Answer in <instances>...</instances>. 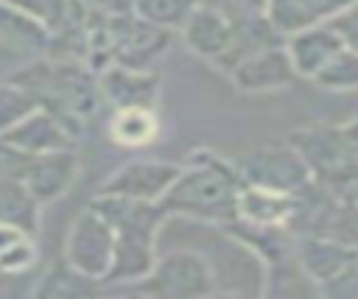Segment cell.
Segmentation results:
<instances>
[{
  "instance_id": "cell-25",
  "label": "cell",
  "mask_w": 358,
  "mask_h": 299,
  "mask_svg": "<svg viewBox=\"0 0 358 299\" xmlns=\"http://www.w3.org/2000/svg\"><path fill=\"white\" fill-rule=\"evenodd\" d=\"M14 8L39 22L48 34H56L76 8V0H8Z\"/></svg>"
},
{
  "instance_id": "cell-19",
  "label": "cell",
  "mask_w": 358,
  "mask_h": 299,
  "mask_svg": "<svg viewBox=\"0 0 358 299\" xmlns=\"http://www.w3.org/2000/svg\"><path fill=\"white\" fill-rule=\"evenodd\" d=\"M159 134V117L151 106H120L109 120V140L123 148H143Z\"/></svg>"
},
{
  "instance_id": "cell-29",
  "label": "cell",
  "mask_w": 358,
  "mask_h": 299,
  "mask_svg": "<svg viewBox=\"0 0 358 299\" xmlns=\"http://www.w3.org/2000/svg\"><path fill=\"white\" fill-rule=\"evenodd\" d=\"M352 11H355V14H358V0H355V3H352Z\"/></svg>"
},
{
  "instance_id": "cell-5",
  "label": "cell",
  "mask_w": 358,
  "mask_h": 299,
  "mask_svg": "<svg viewBox=\"0 0 358 299\" xmlns=\"http://www.w3.org/2000/svg\"><path fill=\"white\" fill-rule=\"evenodd\" d=\"M243 184H263L282 193H299L305 184L313 182V170L305 156L296 151L294 143L282 145H257L235 159Z\"/></svg>"
},
{
  "instance_id": "cell-8",
  "label": "cell",
  "mask_w": 358,
  "mask_h": 299,
  "mask_svg": "<svg viewBox=\"0 0 358 299\" xmlns=\"http://www.w3.org/2000/svg\"><path fill=\"white\" fill-rule=\"evenodd\" d=\"M296 78L299 75L291 64L285 45H274L260 53H252L229 70V81L235 84L238 92H246V95L277 92V89L291 87Z\"/></svg>"
},
{
  "instance_id": "cell-9",
  "label": "cell",
  "mask_w": 358,
  "mask_h": 299,
  "mask_svg": "<svg viewBox=\"0 0 358 299\" xmlns=\"http://www.w3.org/2000/svg\"><path fill=\"white\" fill-rule=\"evenodd\" d=\"M294 260L305 277L322 288L330 279H336L344 268H350L358 260V251L338 238L330 235H296L294 238Z\"/></svg>"
},
{
  "instance_id": "cell-1",
  "label": "cell",
  "mask_w": 358,
  "mask_h": 299,
  "mask_svg": "<svg viewBox=\"0 0 358 299\" xmlns=\"http://www.w3.org/2000/svg\"><path fill=\"white\" fill-rule=\"evenodd\" d=\"M8 81L28 89L36 103L53 112L76 137L84 134L87 123L103 103L98 73L78 59H59L45 53L20 67Z\"/></svg>"
},
{
  "instance_id": "cell-6",
  "label": "cell",
  "mask_w": 358,
  "mask_h": 299,
  "mask_svg": "<svg viewBox=\"0 0 358 299\" xmlns=\"http://www.w3.org/2000/svg\"><path fill=\"white\" fill-rule=\"evenodd\" d=\"M64 260L84 277L101 285L106 282L109 268L115 263V229L95 207H87L70 224L64 240Z\"/></svg>"
},
{
  "instance_id": "cell-3",
  "label": "cell",
  "mask_w": 358,
  "mask_h": 299,
  "mask_svg": "<svg viewBox=\"0 0 358 299\" xmlns=\"http://www.w3.org/2000/svg\"><path fill=\"white\" fill-rule=\"evenodd\" d=\"M115 229V263L106 282L131 285L151 274L157 263V238L162 224L171 218L159 201H137L123 196L95 193L92 204ZM103 282V285H106Z\"/></svg>"
},
{
  "instance_id": "cell-23",
  "label": "cell",
  "mask_w": 358,
  "mask_h": 299,
  "mask_svg": "<svg viewBox=\"0 0 358 299\" xmlns=\"http://www.w3.org/2000/svg\"><path fill=\"white\" fill-rule=\"evenodd\" d=\"M201 0H131L134 14H140L143 20L168 28L173 34H179V28L185 25V20L190 17V11L199 6Z\"/></svg>"
},
{
  "instance_id": "cell-10",
  "label": "cell",
  "mask_w": 358,
  "mask_h": 299,
  "mask_svg": "<svg viewBox=\"0 0 358 299\" xmlns=\"http://www.w3.org/2000/svg\"><path fill=\"white\" fill-rule=\"evenodd\" d=\"M179 36H182L187 50H193L196 56L218 64L221 56L232 45L235 20L227 11H221V8L210 6V3H199L190 11V17L185 20V25L179 28Z\"/></svg>"
},
{
  "instance_id": "cell-21",
  "label": "cell",
  "mask_w": 358,
  "mask_h": 299,
  "mask_svg": "<svg viewBox=\"0 0 358 299\" xmlns=\"http://www.w3.org/2000/svg\"><path fill=\"white\" fill-rule=\"evenodd\" d=\"M36 263L34 235L14 224H0V274L20 277Z\"/></svg>"
},
{
  "instance_id": "cell-17",
  "label": "cell",
  "mask_w": 358,
  "mask_h": 299,
  "mask_svg": "<svg viewBox=\"0 0 358 299\" xmlns=\"http://www.w3.org/2000/svg\"><path fill=\"white\" fill-rule=\"evenodd\" d=\"M274 45H285V36L271 25V20L266 17V11L238 17V20H235L232 45H229V50L221 56V61H218L215 67H221V70L229 73V70H232L238 61H243L246 56L260 53V50L274 48Z\"/></svg>"
},
{
  "instance_id": "cell-13",
  "label": "cell",
  "mask_w": 358,
  "mask_h": 299,
  "mask_svg": "<svg viewBox=\"0 0 358 299\" xmlns=\"http://www.w3.org/2000/svg\"><path fill=\"white\" fill-rule=\"evenodd\" d=\"M98 84H101L103 101H109L115 109H120V106L157 109L159 89H162L157 70H134L126 64H106L98 73Z\"/></svg>"
},
{
  "instance_id": "cell-27",
  "label": "cell",
  "mask_w": 358,
  "mask_h": 299,
  "mask_svg": "<svg viewBox=\"0 0 358 299\" xmlns=\"http://www.w3.org/2000/svg\"><path fill=\"white\" fill-rule=\"evenodd\" d=\"M319 293L324 296H347V299H358V260L344 268L336 279H330L327 285L319 288Z\"/></svg>"
},
{
  "instance_id": "cell-14",
  "label": "cell",
  "mask_w": 358,
  "mask_h": 299,
  "mask_svg": "<svg viewBox=\"0 0 358 299\" xmlns=\"http://www.w3.org/2000/svg\"><path fill=\"white\" fill-rule=\"evenodd\" d=\"M285 50L291 56V64H294L296 75L313 81L344 50V39L333 28V22H324V25H313L308 31L291 34L285 39Z\"/></svg>"
},
{
  "instance_id": "cell-22",
  "label": "cell",
  "mask_w": 358,
  "mask_h": 299,
  "mask_svg": "<svg viewBox=\"0 0 358 299\" xmlns=\"http://www.w3.org/2000/svg\"><path fill=\"white\" fill-rule=\"evenodd\" d=\"M98 285H101V282L84 277V274L76 271L67 260H62V263H53V265L42 274V279L31 288V293H34V296H45V299H53V296H56V299H64V296H90Z\"/></svg>"
},
{
  "instance_id": "cell-15",
  "label": "cell",
  "mask_w": 358,
  "mask_h": 299,
  "mask_svg": "<svg viewBox=\"0 0 358 299\" xmlns=\"http://www.w3.org/2000/svg\"><path fill=\"white\" fill-rule=\"evenodd\" d=\"M352 3L355 0H266V17L288 39L291 34L333 22L338 14L352 8Z\"/></svg>"
},
{
  "instance_id": "cell-7",
  "label": "cell",
  "mask_w": 358,
  "mask_h": 299,
  "mask_svg": "<svg viewBox=\"0 0 358 299\" xmlns=\"http://www.w3.org/2000/svg\"><path fill=\"white\" fill-rule=\"evenodd\" d=\"M182 173L179 162H159V159H131L120 165L103 184L101 196H123L137 201H162L168 187Z\"/></svg>"
},
{
  "instance_id": "cell-4",
  "label": "cell",
  "mask_w": 358,
  "mask_h": 299,
  "mask_svg": "<svg viewBox=\"0 0 358 299\" xmlns=\"http://www.w3.org/2000/svg\"><path fill=\"white\" fill-rule=\"evenodd\" d=\"M123 288L145 296H165V299H204L218 291L210 260L201 251H190V249L159 254L148 277Z\"/></svg>"
},
{
  "instance_id": "cell-18",
  "label": "cell",
  "mask_w": 358,
  "mask_h": 299,
  "mask_svg": "<svg viewBox=\"0 0 358 299\" xmlns=\"http://www.w3.org/2000/svg\"><path fill=\"white\" fill-rule=\"evenodd\" d=\"M0 42L31 56H45L50 45V34L28 14L14 8L8 0H0Z\"/></svg>"
},
{
  "instance_id": "cell-16",
  "label": "cell",
  "mask_w": 358,
  "mask_h": 299,
  "mask_svg": "<svg viewBox=\"0 0 358 299\" xmlns=\"http://www.w3.org/2000/svg\"><path fill=\"white\" fill-rule=\"evenodd\" d=\"M294 193H282L263 184H243L238 193V221L255 226H288L294 215Z\"/></svg>"
},
{
  "instance_id": "cell-28",
  "label": "cell",
  "mask_w": 358,
  "mask_h": 299,
  "mask_svg": "<svg viewBox=\"0 0 358 299\" xmlns=\"http://www.w3.org/2000/svg\"><path fill=\"white\" fill-rule=\"evenodd\" d=\"M78 3L90 11H98V14H129V11H134L131 0H78Z\"/></svg>"
},
{
  "instance_id": "cell-24",
  "label": "cell",
  "mask_w": 358,
  "mask_h": 299,
  "mask_svg": "<svg viewBox=\"0 0 358 299\" xmlns=\"http://www.w3.org/2000/svg\"><path fill=\"white\" fill-rule=\"evenodd\" d=\"M316 87L330 92H358V50L344 48L316 78Z\"/></svg>"
},
{
  "instance_id": "cell-20",
  "label": "cell",
  "mask_w": 358,
  "mask_h": 299,
  "mask_svg": "<svg viewBox=\"0 0 358 299\" xmlns=\"http://www.w3.org/2000/svg\"><path fill=\"white\" fill-rule=\"evenodd\" d=\"M39 207L42 204L28 193L22 179H17V176L0 179V224H14V226H22L25 232L36 235Z\"/></svg>"
},
{
  "instance_id": "cell-12",
  "label": "cell",
  "mask_w": 358,
  "mask_h": 299,
  "mask_svg": "<svg viewBox=\"0 0 358 299\" xmlns=\"http://www.w3.org/2000/svg\"><path fill=\"white\" fill-rule=\"evenodd\" d=\"M0 140L22 154H50V151L76 148L78 137L53 112L36 106L31 115H25L20 123H14L6 134H0Z\"/></svg>"
},
{
  "instance_id": "cell-2",
  "label": "cell",
  "mask_w": 358,
  "mask_h": 299,
  "mask_svg": "<svg viewBox=\"0 0 358 299\" xmlns=\"http://www.w3.org/2000/svg\"><path fill=\"white\" fill-rule=\"evenodd\" d=\"M241 187L243 182L235 162H227L213 151H193L159 204L168 215H185L224 226L238 218Z\"/></svg>"
},
{
  "instance_id": "cell-11",
  "label": "cell",
  "mask_w": 358,
  "mask_h": 299,
  "mask_svg": "<svg viewBox=\"0 0 358 299\" xmlns=\"http://www.w3.org/2000/svg\"><path fill=\"white\" fill-rule=\"evenodd\" d=\"M76 176H78V156L76 148H67L50 154H31L20 179L39 204H50L73 187Z\"/></svg>"
},
{
  "instance_id": "cell-26",
  "label": "cell",
  "mask_w": 358,
  "mask_h": 299,
  "mask_svg": "<svg viewBox=\"0 0 358 299\" xmlns=\"http://www.w3.org/2000/svg\"><path fill=\"white\" fill-rule=\"evenodd\" d=\"M36 106H39V103H36V98H34L28 89L17 87L14 81L0 84V134H6L14 123H20V120H22L25 115H31Z\"/></svg>"
}]
</instances>
